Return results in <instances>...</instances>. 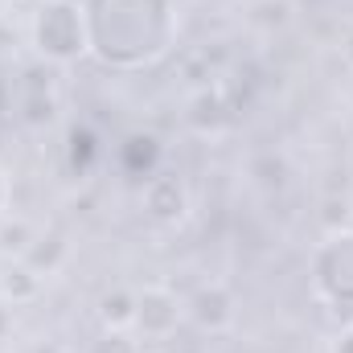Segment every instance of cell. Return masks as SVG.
<instances>
[{"instance_id":"cell-2","label":"cell","mask_w":353,"mask_h":353,"mask_svg":"<svg viewBox=\"0 0 353 353\" xmlns=\"http://www.w3.org/2000/svg\"><path fill=\"white\" fill-rule=\"evenodd\" d=\"M33 46L46 62H74L87 54V21H83V4L70 0H50L37 4L33 17Z\"/></svg>"},{"instance_id":"cell-7","label":"cell","mask_w":353,"mask_h":353,"mask_svg":"<svg viewBox=\"0 0 353 353\" xmlns=\"http://www.w3.org/2000/svg\"><path fill=\"white\" fill-rule=\"evenodd\" d=\"M37 292H41V275L33 271L29 263H21V259H12V263L0 271V300L4 304H29V300H37Z\"/></svg>"},{"instance_id":"cell-1","label":"cell","mask_w":353,"mask_h":353,"mask_svg":"<svg viewBox=\"0 0 353 353\" xmlns=\"http://www.w3.org/2000/svg\"><path fill=\"white\" fill-rule=\"evenodd\" d=\"M87 54L103 66H144L161 58L173 41L169 0H83Z\"/></svg>"},{"instance_id":"cell-9","label":"cell","mask_w":353,"mask_h":353,"mask_svg":"<svg viewBox=\"0 0 353 353\" xmlns=\"http://www.w3.org/2000/svg\"><path fill=\"white\" fill-rule=\"evenodd\" d=\"M132 316H136V292H128V288L103 292V300H99V321H103V329L128 333V329H132Z\"/></svg>"},{"instance_id":"cell-4","label":"cell","mask_w":353,"mask_h":353,"mask_svg":"<svg viewBox=\"0 0 353 353\" xmlns=\"http://www.w3.org/2000/svg\"><path fill=\"white\" fill-rule=\"evenodd\" d=\"M181 321H185V300H181L176 292L161 288V283L136 292V316H132V329H136L140 337L165 341V337H173L176 333Z\"/></svg>"},{"instance_id":"cell-12","label":"cell","mask_w":353,"mask_h":353,"mask_svg":"<svg viewBox=\"0 0 353 353\" xmlns=\"http://www.w3.org/2000/svg\"><path fill=\"white\" fill-rule=\"evenodd\" d=\"M140 353H148V350H140Z\"/></svg>"},{"instance_id":"cell-8","label":"cell","mask_w":353,"mask_h":353,"mask_svg":"<svg viewBox=\"0 0 353 353\" xmlns=\"http://www.w3.org/2000/svg\"><path fill=\"white\" fill-rule=\"evenodd\" d=\"M21 263H29L41 279L46 275H54L58 267L66 263V239L58 234V230H50V234H37L33 243H29V251L21 255Z\"/></svg>"},{"instance_id":"cell-10","label":"cell","mask_w":353,"mask_h":353,"mask_svg":"<svg viewBox=\"0 0 353 353\" xmlns=\"http://www.w3.org/2000/svg\"><path fill=\"white\" fill-rule=\"evenodd\" d=\"M4 205H8V176L0 169V218H4Z\"/></svg>"},{"instance_id":"cell-3","label":"cell","mask_w":353,"mask_h":353,"mask_svg":"<svg viewBox=\"0 0 353 353\" xmlns=\"http://www.w3.org/2000/svg\"><path fill=\"white\" fill-rule=\"evenodd\" d=\"M312 271H316V292L350 312L353 308V230L329 234L325 247L312 259Z\"/></svg>"},{"instance_id":"cell-5","label":"cell","mask_w":353,"mask_h":353,"mask_svg":"<svg viewBox=\"0 0 353 353\" xmlns=\"http://www.w3.org/2000/svg\"><path fill=\"white\" fill-rule=\"evenodd\" d=\"M185 316H193V325L210 329V333H222L234 325V296L222 279L214 283H201L189 300H185Z\"/></svg>"},{"instance_id":"cell-6","label":"cell","mask_w":353,"mask_h":353,"mask_svg":"<svg viewBox=\"0 0 353 353\" xmlns=\"http://www.w3.org/2000/svg\"><path fill=\"white\" fill-rule=\"evenodd\" d=\"M144 214L157 222H181L189 214V189L173 173H157L144 181Z\"/></svg>"},{"instance_id":"cell-11","label":"cell","mask_w":353,"mask_h":353,"mask_svg":"<svg viewBox=\"0 0 353 353\" xmlns=\"http://www.w3.org/2000/svg\"><path fill=\"white\" fill-rule=\"evenodd\" d=\"M33 4H50V0H33Z\"/></svg>"}]
</instances>
